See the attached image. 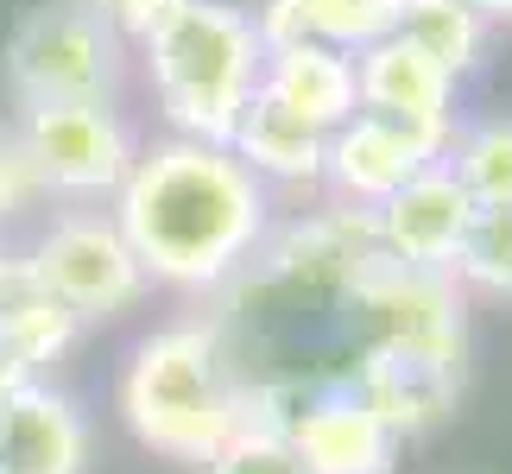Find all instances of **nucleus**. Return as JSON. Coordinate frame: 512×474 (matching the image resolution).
<instances>
[{
  "instance_id": "393cba45",
  "label": "nucleus",
  "mask_w": 512,
  "mask_h": 474,
  "mask_svg": "<svg viewBox=\"0 0 512 474\" xmlns=\"http://www.w3.org/2000/svg\"><path fill=\"white\" fill-rule=\"evenodd\" d=\"M32 266L26 260H19V253H7V247H0V316H7V310H19V304H26L32 298Z\"/></svg>"
},
{
  "instance_id": "f257e3e1",
  "label": "nucleus",
  "mask_w": 512,
  "mask_h": 474,
  "mask_svg": "<svg viewBox=\"0 0 512 474\" xmlns=\"http://www.w3.org/2000/svg\"><path fill=\"white\" fill-rule=\"evenodd\" d=\"M272 196L228 146L159 140L133 158L114 190V228L127 234L146 279L209 291L266 247Z\"/></svg>"
},
{
  "instance_id": "9d476101",
  "label": "nucleus",
  "mask_w": 512,
  "mask_h": 474,
  "mask_svg": "<svg viewBox=\"0 0 512 474\" xmlns=\"http://www.w3.org/2000/svg\"><path fill=\"white\" fill-rule=\"evenodd\" d=\"M475 228V196L456 184V171L424 165L399 196H386L373 209V234H380V253L392 266H418V272H449L456 279L462 241Z\"/></svg>"
},
{
  "instance_id": "20e7f679",
  "label": "nucleus",
  "mask_w": 512,
  "mask_h": 474,
  "mask_svg": "<svg viewBox=\"0 0 512 474\" xmlns=\"http://www.w3.org/2000/svg\"><path fill=\"white\" fill-rule=\"evenodd\" d=\"M121 83V38L95 19L89 0H38L0 45V89L19 108L108 102Z\"/></svg>"
},
{
  "instance_id": "39448f33",
  "label": "nucleus",
  "mask_w": 512,
  "mask_h": 474,
  "mask_svg": "<svg viewBox=\"0 0 512 474\" xmlns=\"http://www.w3.org/2000/svg\"><path fill=\"white\" fill-rule=\"evenodd\" d=\"M354 354H430L462 361L468 354V304L449 272H418L380 260L342 298Z\"/></svg>"
},
{
  "instance_id": "4be33fe9",
  "label": "nucleus",
  "mask_w": 512,
  "mask_h": 474,
  "mask_svg": "<svg viewBox=\"0 0 512 474\" xmlns=\"http://www.w3.org/2000/svg\"><path fill=\"white\" fill-rule=\"evenodd\" d=\"M95 19L114 32V38H133V45H146L152 32L165 26V19L184 7V0H89Z\"/></svg>"
},
{
  "instance_id": "9b49d317",
  "label": "nucleus",
  "mask_w": 512,
  "mask_h": 474,
  "mask_svg": "<svg viewBox=\"0 0 512 474\" xmlns=\"http://www.w3.org/2000/svg\"><path fill=\"white\" fill-rule=\"evenodd\" d=\"M291 449L304 474H392L399 437L348 380H323L291 424Z\"/></svg>"
},
{
  "instance_id": "aec40b11",
  "label": "nucleus",
  "mask_w": 512,
  "mask_h": 474,
  "mask_svg": "<svg viewBox=\"0 0 512 474\" xmlns=\"http://www.w3.org/2000/svg\"><path fill=\"white\" fill-rule=\"evenodd\" d=\"M456 285L481 298H512V209H475V228L462 241Z\"/></svg>"
},
{
  "instance_id": "0eeeda50",
  "label": "nucleus",
  "mask_w": 512,
  "mask_h": 474,
  "mask_svg": "<svg viewBox=\"0 0 512 474\" xmlns=\"http://www.w3.org/2000/svg\"><path fill=\"white\" fill-rule=\"evenodd\" d=\"M19 146L32 158L38 190L64 196H102L121 190L133 171V133L108 102H64V108H32L19 121Z\"/></svg>"
},
{
  "instance_id": "ddd939ff",
  "label": "nucleus",
  "mask_w": 512,
  "mask_h": 474,
  "mask_svg": "<svg viewBox=\"0 0 512 474\" xmlns=\"http://www.w3.org/2000/svg\"><path fill=\"white\" fill-rule=\"evenodd\" d=\"M424 165H437V152L424 140H411L405 127L392 121H373V114H354L329 133V158H323V177L336 184V196L348 209H380L386 196H399Z\"/></svg>"
},
{
  "instance_id": "2eb2a0df",
  "label": "nucleus",
  "mask_w": 512,
  "mask_h": 474,
  "mask_svg": "<svg viewBox=\"0 0 512 474\" xmlns=\"http://www.w3.org/2000/svg\"><path fill=\"white\" fill-rule=\"evenodd\" d=\"M260 95L279 102L285 114L336 133L342 121L361 114V89H354V57L336 45H285V51H266V70H260Z\"/></svg>"
},
{
  "instance_id": "f03ea898",
  "label": "nucleus",
  "mask_w": 512,
  "mask_h": 474,
  "mask_svg": "<svg viewBox=\"0 0 512 474\" xmlns=\"http://www.w3.org/2000/svg\"><path fill=\"white\" fill-rule=\"evenodd\" d=\"M121 418L146 449L203 468L241 430V373L209 323L152 329L121 373Z\"/></svg>"
},
{
  "instance_id": "4468645a",
  "label": "nucleus",
  "mask_w": 512,
  "mask_h": 474,
  "mask_svg": "<svg viewBox=\"0 0 512 474\" xmlns=\"http://www.w3.org/2000/svg\"><path fill=\"white\" fill-rule=\"evenodd\" d=\"M89 424L45 380L0 392V474H83Z\"/></svg>"
},
{
  "instance_id": "6ab92c4d",
  "label": "nucleus",
  "mask_w": 512,
  "mask_h": 474,
  "mask_svg": "<svg viewBox=\"0 0 512 474\" xmlns=\"http://www.w3.org/2000/svg\"><path fill=\"white\" fill-rule=\"evenodd\" d=\"M399 13L405 0H304V19H310V38L317 45H336L348 57H361L367 45L399 32Z\"/></svg>"
},
{
  "instance_id": "423d86ee",
  "label": "nucleus",
  "mask_w": 512,
  "mask_h": 474,
  "mask_svg": "<svg viewBox=\"0 0 512 474\" xmlns=\"http://www.w3.org/2000/svg\"><path fill=\"white\" fill-rule=\"evenodd\" d=\"M32 285L45 291L51 304H64L76 323L89 316H121L133 298L146 291V266L133 260L127 234L114 228V215H57V222L38 234V247L26 253Z\"/></svg>"
},
{
  "instance_id": "5701e85b",
  "label": "nucleus",
  "mask_w": 512,
  "mask_h": 474,
  "mask_svg": "<svg viewBox=\"0 0 512 474\" xmlns=\"http://www.w3.org/2000/svg\"><path fill=\"white\" fill-rule=\"evenodd\" d=\"M247 19H253V38H260V51H285V45H304V38H310L304 0H260Z\"/></svg>"
},
{
  "instance_id": "b1692460",
  "label": "nucleus",
  "mask_w": 512,
  "mask_h": 474,
  "mask_svg": "<svg viewBox=\"0 0 512 474\" xmlns=\"http://www.w3.org/2000/svg\"><path fill=\"white\" fill-rule=\"evenodd\" d=\"M38 196V177H32V158L19 146V133H0V222H13Z\"/></svg>"
},
{
  "instance_id": "412c9836",
  "label": "nucleus",
  "mask_w": 512,
  "mask_h": 474,
  "mask_svg": "<svg viewBox=\"0 0 512 474\" xmlns=\"http://www.w3.org/2000/svg\"><path fill=\"white\" fill-rule=\"evenodd\" d=\"M203 474H304V462H298V449H291V437L241 424V430H234V437L203 462Z\"/></svg>"
},
{
  "instance_id": "a211bd4d",
  "label": "nucleus",
  "mask_w": 512,
  "mask_h": 474,
  "mask_svg": "<svg viewBox=\"0 0 512 474\" xmlns=\"http://www.w3.org/2000/svg\"><path fill=\"white\" fill-rule=\"evenodd\" d=\"M443 165L475 196V209H512V114H487L475 127H456Z\"/></svg>"
},
{
  "instance_id": "1a4fd4ad",
  "label": "nucleus",
  "mask_w": 512,
  "mask_h": 474,
  "mask_svg": "<svg viewBox=\"0 0 512 474\" xmlns=\"http://www.w3.org/2000/svg\"><path fill=\"white\" fill-rule=\"evenodd\" d=\"M260 253H266V272L279 285L317 291V298H336V304L386 260V253H380V234H373V215L367 209H348V203L291 222L285 234H272Z\"/></svg>"
},
{
  "instance_id": "dca6fc26",
  "label": "nucleus",
  "mask_w": 512,
  "mask_h": 474,
  "mask_svg": "<svg viewBox=\"0 0 512 474\" xmlns=\"http://www.w3.org/2000/svg\"><path fill=\"white\" fill-rule=\"evenodd\" d=\"M228 152L260 177V184H323V158H329V133L285 114L279 102L253 95L247 114L228 133Z\"/></svg>"
},
{
  "instance_id": "f3484780",
  "label": "nucleus",
  "mask_w": 512,
  "mask_h": 474,
  "mask_svg": "<svg viewBox=\"0 0 512 474\" xmlns=\"http://www.w3.org/2000/svg\"><path fill=\"white\" fill-rule=\"evenodd\" d=\"M392 38H405L411 51H424L430 64L449 70L456 83L487 57V19L468 7V0H405Z\"/></svg>"
},
{
  "instance_id": "f8f14e48",
  "label": "nucleus",
  "mask_w": 512,
  "mask_h": 474,
  "mask_svg": "<svg viewBox=\"0 0 512 474\" xmlns=\"http://www.w3.org/2000/svg\"><path fill=\"white\" fill-rule=\"evenodd\" d=\"M342 380L380 411L392 437L437 430L462 399V361H430V354H354Z\"/></svg>"
},
{
  "instance_id": "7ed1b4c3",
  "label": "nucleus",
  "mask_w": 512,
  "mask_h": 474,
  "mask_svg": "<svg viewBox=\"0 0 512 474\" xmlns=\"http://www.w3.org/2000/svg\"><path fill=\"white\" fill-rule=\"evenodd\" d=\"M146 70H152V89H159V108L177 127V140L228 146L234 121L260 95L266 51L241 7H228V0H184L146 38Z\"/></svg>"
},
{
  "instance_id": "6e6552de",
  "label": "nucleus",
  "mask_w": 512,
  "mask_h": 474,
  "mask_svg": "<svg viewBox=\"0 0 512 474\" xmlns=\"http://www.w3.org/2000/svg\"><path fill=\"white\" fill-rule=\"evenodd\" d=\"M354 89H361V114L405 127L437 158L456 140V76L437 70L424 51H411L405 38H380L354 57Z\"/></svg>"
},
{
  "instance_id": "a878e982",
  "label": "nucleus",
  "mask_w": 512,
  "mask_h": 474,
  "mask_svg": "<svg viewBox=\"0 0 512 474\" xmlns=\"http://www.w3.org/2000/svg\"><path fill=\"white\" fill-rule=\"evenodd\" d=\"M468 7H475L487 26H494V19H512V0H468Z\"/></svg>"
}]
</instances>
